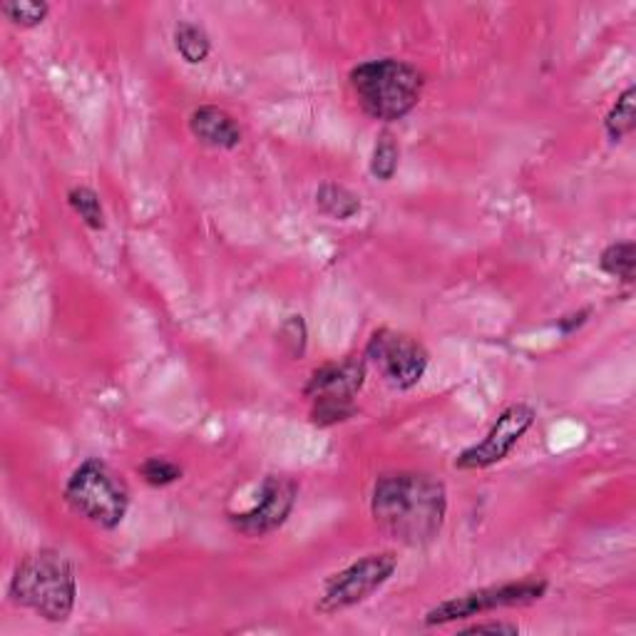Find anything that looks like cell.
<instances>
[{
	"mask_svg": "<svg viewBox=\"0 0 636 636\" xmlns=\"http://www.w3.org/2000/svg\"><path fill=\"white\" fill-rule=\"evenodd\" d=\"M446 485L428 472H388L373 485L371 515L381 530L405 547H425L446 525Z\"/></svg>",
	"mask_w": 636,
	"mask_h": 636,
	"instance_id": "cell-1",
	"label": "cell"
},
{
	"mask_svg": "<svg viewBox=\"0 0 636 636\" xmlns=\"http://www.w3.org/2000/svg\"><path fill=\"white\" fill-rule=\"evenodd\" d=\"M10 599L50 624L68 622L78 599V579L70 559L52 547L30 552L20 559L10 579Z\"/></svg>",
	"mask_w": 636,
	"mask_h": 636,
	"instance_id": "cell-2",
	"label": "cell"
},
{
	"mask_svg": "<svg viewBox=\"0 0 636 636\" xmlns=\"http://www.w3.org/2000/svg\"><path fill=\"white\" fill-rule=\"evenodd\" d=\"M351 90L361 110L379 123H398L420 102L425 78L415 65L381 58L355 65L349 75Z\"/></svg>",
	"mask_w": 636,
	"mask_h": 636,
	"instance_id": "cell-3",
	"label": "cell"
},
{
	"mask_svg": "<svg viewBox=\"0 0 636 636\" xmlns=\"http://www.w3.org/2000/svg\"><path fill=\"white\" fill-rule=\"evenodd\" d=\"M62 495L75 515L102 527V530L120 527L129 510L127 482L107 462L97 458L85 460L72 472Z\"/></svg>",
	"mask_w": 636,
	"mask_h": 636,
	"instance_id": "cell-4",
	"label": "cell"
},
{
	"mask_svg": "<svg viewBox=\"0 0 636 636\" xmlns=\"http://www.w3.org/2000/svg\"><path fill=\"white\" fill-rule=\"evenodd\" d=\"M365 383V359L326 363L314 371L304 388L311 401V423L331 428L355 415V395Z\"/></svg>",
	"mask_w": 636,
	"mask_h": 636,
	"instance_id": "cell-5",
	"label": "cell"
},
{
	"mask_svg": "<svg viewBox=\"0 0 636 636\" xmlns=\"http://www.w3.org/2000/svg\"><path fill=\"white\" fill-rule=\"evenodd\" d=\"M545 591H547L545 579H520V581H508V585L500 587L476 589L468 591V595L452 597L443 601V605L430 609L425 614V624L428 627H440V624L480 617V614H488L495 609L525 607L532 605L537 599H542Z\"/></svg>",
	"mask_w": 636,
	"mask_h": 636,
	"instance_id": "cell-6",
	"label": "cell"
},
{
	"mask_svg": "<svg viewBox=\"0 0 636 636\" xmlns=\"http://www.w3.org/2000/svg\"><path fill=\"white\" fill-rule=\"evenodd\" d=\"M398 569V557L393 552H375L365 555L359 562L333 575L326 581V589L319 599L316 609L321 614H339L351 609L369 599L373 591H379Z\"/></svg>",
	"mask_w": 636,
	"mask_h": 636,
	"instance_id": "cell-7",
	"label": "cell"
},
{
	"mask_svg": "<svg viewBox=\"0 0 636 636\" xmlns=\"http://www.w3.org/2000/svg\"><path fill=\"white\" fill-rule=\"evenodd\" d=\"M365 361L375 363V369L383 373L388 383L408 391V388L423 381L430 355L423 343L408 336V333L381 329L373 333L369 346H365Z\"/></svg>",
	"mask_w": 636,
	"mask_h": 636,
	"instance_id": "cell-8",
	"label": "cell"
},
{
	"mask_svg": "<svg viewBox=\"0 0 636 636\" xmlns=\"http://www.w3.org/2000/svg\"><path fill=\"white\" fill-rule=\"evenodd\" d=\"M535 418H537L535 408L527 403H515L510 408H505V411L498 415V420L492 423V428L488 430V436H485L480 443L470 446L460 452V456L456 458V468L458 470H485V468L498 466V462L508 458L512 448L520 443L527 430L532 428Z\"/></svg>",
	"mask_w": 636,
	"mask_h": 636,
	"instance_id": "cell-9",
	"label": "cell"
},
{
	"mask_svg": "<svg viewBox=\"0 0 636 636\" xmlns=\"http://www.w3.org/2000/svg\"><path fill=\"white\" fill-rule=\"evenodd\" d=\"M299 498V485L286 476H268L258 490V500L252 510L232 515L229 522L244 537H264L282 527Z\"/></svg>",
	"mask_w": 636,
	"mask_h": 636,
	"instance_id": "cell-10",
	"label": "cell"
},
{
	"mask_svg": "<svg viewBox=\"0 0 636 636\" xmlns=\"http://www.w3.org/2000/svg\"><path fill=\"white\" fill-rule=\"evenodd\" d=\"M189 133L214 149H236L242 145V127L217 105H202L189 115Z\"/></svg>",
	"mask_w": 636,
	"mask_h": 636,
	"instance_id": "cell-11",
	"label": "cell"
},
{
	"mask_svg": "<svg viewBox=\"0 0 636 636\" xmlns=\"http://www.w3.org/2000/svg\"><path fill=\"white\" fill-rule=\"evenodd\" d=\"M316 207L331 219L346 222L361 212V197L336 182H323L316 189Z\"/></svg>",
	"mask_w": 636,
	"mask_h": 636,
	"instance_id": "cell-12",
	"label": "cell"
},
{
	"mask_svg": "<svg viewBox=\"0 0 636 636\" xmlns=\"http://www.w3.org/2000/svg\"><path fill=\"white\" fill-rule=\"evenodd\" d=\"M175 48L182 60L189 65H199L209 58L212 40L202 26L182 20V23L175 28Z\"/></svg>",
	"mask_w": 636,
	"mask_h": 636,
	"instance_id": "cell-13",
	"label": "cell"
},
{
	"mask_svg": "<svg viewBox=\"0 0 636 636\" xmlns=\"http://www.w3.org/2000/svg\"><path fill=\"white\" fill-rule=\"evenodd\" d=\"M601 272L619 278L622 284H634L636 278V246L634 242H614L599 256Z\"/></svg>",
	"mask_w": 636,
	"mask_h": 636,
	"instance_id": "cell-14",
	"label": "cell"
},
{
	"mask_svg": "<svg viewBox=\"0 0 636 636\" xmlns=\"http://www.w3.org/2000/svg\"><path fill=\"white\" fill-rule=\"evenodd\" d=\"M636 127V88L624 90L619 100L614 102L611 110L607 112L605 129L611 143H622L624 137H629Z\"/></svg>",
	"mask_w": 636,
	"mask_h": 636,
	"instance_id": "cell-15",
	"label": "cell"
},
{
	"mask_svg": "<svg viewBox=\"0 0 636 636\" xmlns=\"http://www.w3.org/2000/svg\"><path fill=\"white\" fill-rule=\"evenodd\" d=\"M68 204L70 209L78 214L85 226H90L92 232H102L105 229V209L100 202V194L95 189L78 185L68 192Z\"/></svg>",
	"mask_w": 636,
	"mask_h": 636,
	"instance_id": "cell-16",
	"label": "cell"
},
{
	"mask_svg": "<svg viewBox=\"0 0 636 636\" xmlns=\"http://www.w3.org/2000/svg\"><path fill=\"white\" fill-rule=\"evenodd\" d=\"M398 165H401V147H398L391 133H381L379 143L373 147L371 175L381 182H391L395 177Z\"/></svg>",
	"mask_w": 636,
	"mask_h": 636,
	"instance_id": "cell-17",
	"label": "cell"
},
{
	"mask_svg": "<svg viewBox=\"0 0 636 636\" xmlns=\"http://www.w3.org/2000/svg\"><path fill=\"white\" fill-rule=\"evenodd\" d=\"M0 13L13 26L38 28L48 18L50 6L46 0H6V3H0Z\"/></svg>",
	"mask_w": 636,
	"mask_h": 636,
	"instance_id": "cell-18",
	"label": "cell"
},
{
	"mask_svg": "<svg viewBox=\"0 0 636 636\" xmlns=\"http://www.w3.org/2000/svg\"><path fill=\"white\" fill-rule=\"evenodd\" d=\"M137 470L139 478H143L147 485H153V488H167V485L177 482L182 480V476H185L177 462H172L167 458H147Z\"/></svg>",
	"mask_w": 636,
	"mask_h": 636,
	"instance_id": "cell-19",
	"label": "cell"
},
{
	"mask_svg": "<svg viewBox=\"0 0 636 636\" xmlns=\"http://www.w3.org/2000/svg\"><path fill=\"white\" fill-rule=\"evenodd\" d=\"M278 343H282L291 359H301V355L306 353L309 329L304 316H288L282 323V329H278Z\"/></svg>",
	"mask_w": 636,
	"mask_h": 636,
	"instance_id": "cell-20",
	"label": "cell"
},
{
	"mask_svg": "<svg viewBox=\"0 0 636 636\" xmlns=\"http://www.w3.org/2000/svg\"><path fill=\"white\" fill-rule=\"evenodd\" d=\"M460 634H520V627L510 622H478L472 627L460 629Z\"/></svg>",
	"mask_w": 636,
	"mask_h": 636,
	"instance_id": "cell-21",
	"label": "cell"
},
{
	"mask_svg": "<svg viewBox=\"0 0 636 636\" xmlns=\"http://www.w3.org/2000/svg\"><path fill=\"white\" fill-rule=\"evenodd\" d=\"M587 319H589V309L579 311V314H569V316H565V319H559L557 329L562 331V333H575L579 326H585Z\"/></svg>",
	"mask_w": 636,
	"mask_h": 636,
	"instance_id": "cell-22",
	"label": "cell"
}]
</instances>
